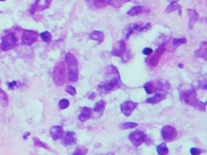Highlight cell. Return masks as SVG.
I'll use <instances>...</instances> for the list:
<instances>
[{"mask_svg": "<svg viewBox=\"0 0 207 155\" xmlns=\"http://www.w3.org/2000/svg\"><path fill=\"white\" fill-rule=\"evenodd\" d=\"M179 95L181 101L184 103L195 108H198L205 111L206 103L199 102L195 88L190 85H183L179 88Z\"/></svg>", "mask_w": 207, "mask_h": 155, "instance_id": "6da1fadb", "label": "cell"}, {"mask_svg": "<svg viewBox=\"0 0 207 155\" xmlns=\"http://www.w3.org/2000/svg\"><path fill=\"white\" fill-rule=\"evenodd\" d=\"M65 62L68 67V78L70 82H77L78 80V61L75 55L68 53L65 56Z\"/></svg>", "mask_w": 207, "mask_h": 155, "instance_id": "7a4b0ae2", "label": "cell"}, {"mask_svg": "<svg viewBox=\"0 0 207 155\" xmlns=\"http://www.w3.org/2000/svg\"><path fill=\"white\" fill-rule=\"evenodd\" d=\"M156 93L154 94L153 97L149 98L146 100V102L152 104H155L166 98L168 90L170 89L169 84L165 80L159 81L158 83V87Z\"/></svg>", "mask_w": 207, "mask_h": 155, "instance_id": "3957f363", "label": "cell"}, {"mask_svg": "<svg viewBox=\"0 0 207 155\" xmlns=\"http://www.w3.org/2000/svg\"><path fill=\"white\" fill-rule=\"evenodd\" d=\"M121 85H122V82L120 79L119 71H118L117 69L115 67L113 69V78L109 81H108V82L101 85L100 87L102 88L103 90L109 92L117 89V88H120Z\"/></svg>", "mask_w": 207, "mask_h": 155, "instance_id": "277c9868", "label": "cell"}, {"mask_svg": "<svg viewBox=\"0 0 207 155\" xmlns=\"http://www.w3.org/2000/svg\"><path fill=\"white\" fill-rule=\"evenodd\" d=\"M53 80L55 84L58 86L64 85L65 82V68L62 62L56 65L53 71Z\"/></svg>", "mask_w": 207, "mask_h": 155, "instance_id": "5b68a950", "label": "cell"}, {"mask_svg": "<svg viewBox=\"0 0 207 155\" xmlns=\"http://www.w3.org/2000/svg\"><path fill=\"white\" fill-rule=\"evenodd\" d=\"M18 41L17 37L14 33H9L3 37L1 47L3 50H8L16 45Z\"/></svg>", "mask_w": 207, "mask_h": 155, "instance_id": "8992f818", "label": "cell"}, {"mask_svg": "<svg viewBox=\"0 0 207 155\" xmlns=\"http://www.w3.org/2000/svg\"><path fill=\"white\" fill-rule=\"evenodd\" d=\"M128 138L135 147H139L146 141V135L143 131L137 130L131 132Z\"/></svg>", "mask_w": 207, "mask_h": 155, "instance_id": "52a82bcc", "label": "cell"}, {"mask_svg": "<svg viewBox=\"0 0 207 155\" xmlns=\"http://www.w3.org/2000/svg\"><path fill=\"white\" fill-rule=\"evenodd\" d=\"M177 132L171 125H165L161 129V136L166 142H172L177 137Z\"/></svg>", "mask_w": 207, "mask_h": 155, "instance_id": "ba28073f", "label": "cell"}, {"mask_svg": "<svg viewBox=\"0 0 207 155\" xmlns=\"http://www.w3.org/2000/svg\"><path fill=\"white\" fill-rule=\"evenodd\" d=\"M137 107V103L133 102L131 101H126L122 103L121 105V112L126 116H130L133 111Z\"/></svg>", "mask_w": 207, "mask_h": 155, "instance_id": "9c48e42d", "label": "cell"}, {"mask_svg": "<svg viewBox=\"0 0 207 155\" xmlns=\"http://www.w3.org/2000/svg\"><path fill=\"white\" fill-rule=\"evenodd\" d=\"M38 38V34L36 32L32 31H26L24 32L22 36V42L27 45H31Z\"/></svg>", "mask_w": 207, "mask_h": 155, "instance_id": "30bf717a", "label": "cell"}, {"mask_svg": "<svg viewBox=\"0 0 207 155\" xmlns=\"http://www.w3.org/2000/svg\"><path fill=\"white\" fill-rule=\"evenodd\" d=\"M165 50V45H161L155 51V54L152 56L151 58H150L149 63L151 66H152V67H155V66L158 64L161 57L164 53Z\"/></svg>", "mask_w": 207, "mask_h": 155, "instance_id": "8fae6325", "label": "cell"}, {"mask_svg": "<svg viewBox=\"0 0 207 155\" xmlns=\"http://www.w3.org/2000/svg\"><path fill=\"white\" fill-rule=\"evenodd\" d=\"M126 50V43L121 40L118 41L116 45L113 47L112 54L113 56L122 57L124 56Z\"/></svg>", "mask_w": 207, "mask_h": 155, "instance_id": "7c38bea8", "label": "cell"}, {"mask_svg": "<svg viewBox=\"0 0 207 155\" xmlns=\"http://www.w3.org/2000/svg\"><path fill=\"white\" fill-rule=\"evenodd\" d=\"M150 11L149 9L145 8V7L144 6H133L132 8L127 12V14L130 16H136L137 15H139V14L148 13Z\"/></svg>", "mask_w": 207, "mask_h": 155, "instance_id": "4fadbf2b", "label": "cell"}, {"mask_svg": "<svg viewBox=\"0 0 207 155\" xmlns=\"http://www.w3.org/2000/svg\"><path fill=\"white\" fill-rule=\"evenodd\" d=\"M92 114V110L90 107H84L82 109L80 114L78 116V119L80 121L84 122L90 118Z\"/></svg>", "mask_w": 207, "mask_h": 155, "instance_id": "5bb4252c", "label": "cell"}, {"mask_svg": "<svg viewBox=\"0 0 207 155\" xmlns=\"http://www.w3.org/2000/svg\"><path fill=\"white\" fill-rule=\"evenodd\" d=\"M188 13L189 15V23H188V27L190 29H192L193 28V26L196 22L198 21L199 19V15L198 13L196 12V10L194 9H188Z\"/></svg>", "mask_w": 207, "mask_h": 155, "instance_id": "9a60e30c", "label": "cell"}, {"mask_svg": "<svg viewBox=\"0 0 207 155\" xmlns=\"http://www.w3.org/2000/svg\"><path fill=\"white\" fill-rule=\"evenodd\" d=\"M63 133V129L61 126H53L50 130L51 136L55 140L60 138L62 136Z\"/></svg>", "mask_w": 207, "mask_h": 155, "instance_id": "2e32d148", "label": "cell"}, {"mask_svg": "<svg viewBox=\"0 0 207 155\" xmlns=\"http://www.w3.org/2000/svg\"><path fill=\"white\" fill-rule=\"evenodd\" d=\"M76 142L75 135L73 132H67L64 136V144L65 145H71Z\"/></svg>", "mask_w": 207, "mask_h": 155, "instance_id": "e0dca14e", "label": "cell"}, {"mask_svg": "<svg viewBox=\"0 0 207 155\" xmlns=\"http://www.w3.org/2000/svg\"><path fill=\"white\" fill-rule=\"evenodd\" d=\"M89 38H90V40L97 41L98 43L100 44L102 43L103 40H104V36H103V34L101 31H95L90 34Z\"/></svg>", "mask_w": 207, "mask_h": 155, "instance_id": "ac0fdd59", "label": "cell"}, {"mask_svg": "<svg viewBox=\"0 0 207 155\" xmlns=\"http://www.w3.org/2000/svg\"><path fill=\"white\" fill-rule=\"evenodd\" d=\"M51 2V0H38L35 3L34 8L32 11H34L36 9H39L40 10H44L49 6V5Z\"/></svg>", "mask_w": 207, "mask_h": 155, "instance_id": "d6986e66", "label": "cell"}, {"mask_svg": "<svg viewBox=\"0 0 207 155\" xmlns=\"http://www.w3.org/2000/svg\"><path fill=\"white\" fill-rule=\"evenodd\" d=\"M195 54L197 58H203L205 59V60H206V41H203L201 43L200 48H199V50H197Z\"/></svg>", "mask_w": 207, "mask_h": 155, "instance_id": "ffe728a7", "label": "cell"}, {"mask_svg": "<svg viewBox=\"0 0 207 155\" xmlns=\"http://www.w3.org/2000/svg\"><path fill=\"white\" fill-rule=\"evenodd\" d=\"M105 106H106V102L103 100H100L99 101L96 103V104L93 108V110L95 112L102 115L103 111L104 110Z\"/></svg>", "mask_w": 207, "mask_h": 155, "instance_id": "44dd1931", "label": "cell"}, {"mask_svg": "<svg viewBox=\"0 0 207 155\" xmlns=\"http://www.w3.org/2000/svg\"><path fill=\"white\" fill-rule=\"evenodd\" d=\"M109 0H93V5L97 9H102L109 5Z\"/></svg>", "mask_w": 207, "mask_h": 155, "instance_id": "7402d4cb", "label": "cell"}, {"mask_svg": "<svg viewBox=\"0 0 207 155\" xmlns=\"http://www.w3.org/2000/svg\"><path fill=\"white\" fill-rule=\"evenodd\" d=\"M157 151L159 154L165 155L168 154L169 150L165 143H162L157 146Z\"/></svg>", "mask_w": 207, "mask_h": 155, "instance_id": "603a6c76", "label": "cell"}, {"mask_svg": "<svg viewBox=\"0 0 207 155\" xmlns=\"http://www.w3.org/2000/svg\"><path fill=\"white\" fill-rule=\"evenodd\" d=\"M176 10H179V11H181V9L180 5L177 3L176 2H172L170 5H168V6L165 10V12L166 13H170Z\"/></svg>", "mask_w": 207, "mask_h": 155, "instance_id": "cb8c5ba5", "label": "cell"}, {"mask_svg": "<svg viewBox=\"0 0 207 155\" xmlns=\"http://www.w3.org/2000/svg\"><path fill=\"white\" fill-rule=\"evenodd\" d=\"M130 1V0H109V4L115 8H120L124 3Z\"/></svg>", "mask_w": 207, "mask_h": 155, "instance_id": "d4e9b609", "label": "cell"}, {"mask_svg": "<svg viewBox=\"0 0 207 155\" xmlns=\"http://www.w3.org/2000/svg\"><path fill=\"white\" fill-rule=\"evenodd\" d=\"M0 103L4 107L7 106L9 103L8 97H7V94L2 89H1V88H0Z\"/></svg>", "mask_w": 207, "mask_h": 155, "instance_id": "484cf974", "label": "cell"}, {"mask_svg": "<svg viewBox=\"0 0 207 155\" xmlns=\"http://www.w3.org/2000/svg\"><path fill=\"white\" fill-rule=\"evenodd\" d=\"M138 125V124L137 123H134V122H126V123H121L120 125V127L122 129L124 130H126V129H133V128H135Z\"/></svg>", "mask_w": 207, "mask_h": 155, "instance_id": "4316f807", "label": "cell"}, {"mask_svg": "<svg viewBox=\"0 0 207 155\" xmlns=\"http://www.w3.org/2000/svg\"><path fill=\"white\" fill-rule=\"evenodd\" d=\"M144 88L148 94H152L154 91V86L152 82H147L144 85Z\"/></svg>", "mask_w": 207, "mask_h": 155, "instance_id": "83f0119b", "label": "cell"}, {"mask_svg": "<svg viewBox=\"0 0 207 155\" xmlns=\"http://www.w3.org/2000/svg\"><path fill=\"white\" fill-rule=\"evenodd\" d=\"M40 37L42 40L44 41V42H46L48 43L51 41V34L50 32H43L42 33L40 34Z\"/></svg>", "mask_w": 207, "mask_h": 155, "instance_id": "f1b7e54d", "label": "cell"}, {"mask_svg": "<svg viewBox=\"0 0 207 155\" xmlns=\"http://www.w3.org/2000/svg\"><path fill=\"white\" fill-rule=\"evenodd\" d=\"M187 42V40L186 38H175L173 40V45L175 47L179 46L180 45H182V44H184Z\"/></svg>", "mask_w": 207, "mask_h": 155, "instance_id": "f546056e", "label": "cell"}, {"mask_svg": "<svg viewBox=\"0 0 207 155\" xmlns=\"http://www.w3.org/2000/svg\"><path fill=\"white\" fill-rule=\"evenodd\" d=\"M69 106V101L67 99H62L59 102V107L61 109H65Z\"/></svg>", "mask_w": 207, "mask_h": 155, "instance_id": "4dcf8cb0", "label": "cell"}, {"mask_svg": "<svg viewBox=\"0 0 207 155\" xmlns=\"http://www.w3.org/2000/svg\"><path fill=\"white\" fill-rule=\"evenodd\" d=\"M87 149L85 148V147H78V148H77L75 152L74 153V154H84L87 153Z\"/></svg>", "mask_w": 207, "mask_h": 155, "instance_id": "1f68e13d", "label": "cell"}, {"mask_svg": "<svg viewBox=\"0 0 207 155\" xmlns=\"http://www.w3.org/2000/svg\"><path fill=\"white\" fill-rule=\"evenodd\" d=\"M66 92H68L69 94H70L72 96L75 95L76 93H77L75 88H74L73 86H71V85H69V86L66 87Z\"/></svg>", "mask_w": 207, "mask_h": 155, "instance_id": "d6a6232c", "label": "cell"}, {"mask_svg": "<svg viewBox=\"0 0 207 155\" xmlns=\"http://www.w3.org/2000/svg\"><path fill=\"white\" fill-rule=\"evenodd\" d=\"M190 153L192 154H194V155H197V154H200L201 153V150L199 149L198 148H192L190 149Z\"/></svg>", "mask_w": 207, "mask_h": 155, "instance_id": "836d02e7", "label": "cell"}, {"mask_svg": "<svg viewBox=\"0 0 207 155\" xmlns=\"http://www.w3.org/2000/svg\"><path fill=\"white\" fill-rule=\"evenodd\" d=\"M143 54L144 55H146V56H149L150 54H151L152 53H153V50L151 48H148V47H147V48H145L144 50H143Z\"/></svg>", "mask_w": 207, "mask_h": 155, "instance_id": "e575fe53", "label": "cell"}, {"mask_svg": "<svg viewBox=\"0 0 207 155\" xmlns=\"http://www.w3.org/2000/svg\"><path fill=\"white\" fill-rule=\"evenodd\" d=\"M0 1H1V2H3V1H5V0H0Z\"/></svg>", "mask_w": 207, "mask_h": 155, "instance_id": "d590c367", "label": "cell"}]
</instances>
